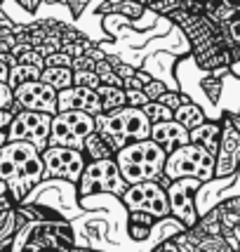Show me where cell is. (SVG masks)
Returning a JSON list of instances; mask_svg holds the SVG:
<instances>
[{
  "instance_id": "6da1fadb",
  "label": "cell",
  "mask_w": 240,
  "mask_h": 252,
  "mask_svg": "<svg viewBox=\"0 0 240 252\" xmlns=\"http://www.w3.org/2000/svg\"><path fill=\"white\" fill-rule=\"evenodd\" d=\"M0 175L10 184L12 196L22 203L33 184L45 177L43 151L31 142H7L2 144Z\"/></svg>"
},
{
  "instance_id": "7a4b0ae2",
  "label": "cell",
  "mask_w": 240,
  "mask_h": 252,
  "mask_svg": "<svg viewBox=\"0 0 240 252\" xmlns=\"http://www.w3.org/2000/svg\"><path fill=\"white\" fill-rule=\"evenodd\" d=\"M116 160L120 165L122 177L130 184H139V182H151V179H160L165 175V163H167V151H165L155 139H137L122 146Z\"/></svg>"
},
{
  "instance_id": "3957f363",
  "label": "cell",
  "mask_w": 240,
  "mask_h": 252,
  "mask_svg": "<svg viewBox=\"0 0 240 252\" xmlns=\"http://www.w3.org/2000/svg\"><path fill=\"white\" fill-rule=\"evenodd\" d=\"M97 130L109 139L113 151L118 154L122 146L137 139H149L153 130V121L146 116L142 106H122L111 113H99L97 116Z\"/></svg>"
},
{
  "instance_id": "277c9868",
  "label": "cell",
  "mask_w": 240,
  "mask_h": 252,
  "mask_svg": "<svg viewBox=\"0 0 240 252\" xmlns=\"http://www.w3.org/2000/svg\"><path fill=\"white\" fill-rule=\"evenodd\" d=\"M165 175L170 179L198 177L203 182H210L217 177V156L208 151L203 144L188 142L170 154L167 163H165Z\"/></svg>"
},
{
  "instance_id": "5b68a950",
  "label": "cell",
  "mask_w": 240,
  "mask_h": 252,
  "mask_svg": "<svg viewBox=\"0 0 240 252\" xmlns=\"http://www.w3.org/2000/svg\"><path fill=\"white\" fill-rule=\"evenodd\" d=\"M92 132H97V116L80 109L59 111L52 118L50 144H55V146H73V149H83L85 151V139Z\"/></svg>"
},
{
  "instance_id": "8992f818",
  "label": "cell",
  "mask_w": 240,
  "mask_h": 252,
  "mask_svg": "<svg viewBox=\"0 0 240 252\" xmlns=\"http://www.w3.org/2000/svg\"><path fill=\"white\" fill-rule=\"evenodd\" d=\"M52 113L47 111H31L22 109L10 127L2 130V144L7 142H31L40 151L50 146V134H52Z\"/></svg>"
},
{
  "instance_id": "52a82bcc",
  "label": "cell",
  "mask_w": 240,
  "mask_h": 252,
  "mask_svg": "<svg viewBox=\"0 0 240 252\" xmlns=\"http://www.w3.org/2000/svg\"><path fill=\"white\" fill-rule=\"evenodd\" d=\"M127 187H130V182L122 177L118 160L116 158H101V160L88 163L85 172L80 177L78 193H80V198H88L92 191H104V193L122 196L127 191Z\"/></svg>"
},
{
  "instance_id": "ba28073f",
  "label": "cell",
  "mask_w": 240,
  "mask_h": 252,
  "mask_svg": "<svg viewBox=\"0 0 240 252\" xmlns=\"http://www.w3.org/2000/svg\"><path fill=\"white\" fill-rule=\"evenodd\" d=\"M122 205L134 212V210H142V212H151L153 217H167L170 215V193L167 189L158 182V179H151V182H139V184H130L127 191L120 196Z\"/></svg>"
},
{
  "instance_id": "9c48e42d",
  "label": "cell",
  "mask_w": 240,
  "mask_h": 252,
  "mask_svg": "<svg viewBox=\"0 0 240 252\" xmlns=\"http://www.w3.org/2000/svg\"><path fill=\"white\" fill-rule=\"evenodd\" d=\"M45 158V175L55 177V179H64V182H80V177L88 167L85 160V151L83 149H73V146H55L50 144L43 151Z\"/></svg>"
},
{
  "instance_id": "30bf717a",
  "label": "cell",
  "mask_w": 240,
  "mask_h": 252,
  "mask_svg": "<svg viewBox=\"0 0 240 252\" xmlns=\"http://www.w3.org/2000/svg\"><path fill=\"white\" fill-rule=\"evenodd\" d=\"M198 189H203V179L198 177H179V179H172V184L167 187L172 215L184 221L188 229L200 221V212H198L196 196H193Z\"/></svg>"
},
{
  "instance_id": "8fae6325",
  "label": "cell",
  "mask_w": 240,
  "mask_h": 252,
  "mask_svg": "<svg viewBox=\"0 0 240 252\" xmlns=\"http://www.w3.org/2000/svg\"><path fill=\"white\" fill-rule=\"evenodd\" d=\"M17 101L22 109L31 111H47V113H59V90L52 88L45 80H29L19 88H14Z\"/></svg>"
},
{
  "instance_id": "7c38bea8",
  "label": "cell",
  "mask_w": 240,
  "mask_h": 252,
  "mask_svg": "<svg viewBox=\"0 0 240 252\" xmlns=\"http://www.w3.org/2000/svg\"><path fill=\"white\" fill-rule=\"evenodd\" d=\"M240 167V130L233 121L224 123V134L217 151V177H233Z\"/></svg>"
},
{
  "instance_id": "4fadbf2b",
  "label": "cell",
  "mask_w": 240,
  "mask_h": 252,
  "mask_svg": "<svg viewBox=\"0 0 240 252\" xmlns=\"http://www.w3.org/2000/svg\"><path fill=\"white\" fill-rule=\"evenodd\" d=\"M68 109H80L88 111L92 116L104 113V104L99 97L97 88H88V85H71L66 90H59V111Z\"/></svg>"
},
{
  "instance_id": "5bb4252c",
  "label": "cell",
  "mask_w": 240,
  "mask_h": 252,
  "mask_svg": "<svg viewBox=\"0 0 240 252\" xmlns=\"http://www.w3.org/2000/svg\"><path fill=\"white\" fill-rule=\"evenodd\" d=\"M151 139H155L167 154H172L175 149H179V146H184V144L191 142V130L186 127L184 123L177 121V118L163 121V123H153Z\"/></svg>"
},
{
  "instance_id": "9a60e30c",
  "label": "cell",
  "mask_w": 240,
  "mask_h": 252,
  "mask_svg": "<svg viewBox=\"0 0 240 252\" xmlns=\"http://www.w3.org/2000/svg\"><path fill=\"white\" fill-rule=\"evenodd\" d=\"M221 134H224V125H219V123H203V125H198L191 130V142L196 144H203L208 151L217 156L219 151V144H221Z\"/></svg>"
},
{
  "instance_id": "2e32d148",
  "label": "cell",
  "mask_w": 240,
  "mask_h": 252,
  "mask_svg": "<svg viewBox=\"0 0 240 252\" xmlns=\"http://www.w3.org/2000/svg\"><path fill=\"white\" fill-rule=\"evenodd\" d=\"M97 90H99V97H101V104H104V113H111V111H118L122 106H127V92H125L122 85L101 83Z\"/></svg>"
},
{
  "instance_id": "e0dca14e",
  "label": "cell",
  "mask_w": 240,
  "mask_h": 252,
  "mask_svg": "<svg viewBox=\"0 0 240 252\" xmlns=\"http://www.w3.org/2000/svg\"><path fill=\"white\" fill-rule=\"evenodd\" d=\"M73 76H76L73 66H45L40 80L50 83L57 90H66V88H71V85H76Z\"/></svg>"
},
{
  "instance_id": "ac0fdd59",
  "label": "cell",
  "mask_w": 240,
  "mask_h": 252,
  "mask_svg": "<svg viewBox=\"0 0 240 252\" xmlns=\"http://www.w3.org/2000/svg\"><path fill=\"white\" fill-rule=\"evenodd\" d=\"M85 154L92 160H101V158H116V151L109 144V139L101 134V132H92L88 139H85Z\"/></svg>"
},
{
  "instance_id": "d6986e66",
  "label": "cell",
  "mask_w": 240,
  "mask_h": 252,
  "mask_svg": "<svg viewBox=\"0 0 240 252\" xmlns=\"http://www.w3.org/2000/svg\"><path fill=\"white\" fill-rule=\"evenodd\" d=\"M40 76H43V66L24 64V62H19V64L12 66L10 80H7V83H10L12 88H19V85L29 83V80H40Z\"/></svg>"
},
{
  "instance_id": "ffe728a7",
  "label": "cell",
  "mask_w": 240,
  "mask_h": 252,
  "mask_svg": "<svg viewBox=\"0 0 240 252\" xmlns=\"http://www.w3.org/2000/svg\"><path fill=\"white\" fill-rule=\"evenodd\" d=\"M175 118L179 123H184L188 130H193V127H198V125L205 123V113H203V109H200L198 104H193L191 99H186L184 104L175 111Z\"/></svg>"
},
{
  "instance_id": "44dd1931",
  "label": "cell",
  "mask_w": 240,
  "mask_h": 252,
  "mask_svg": "<svg viewBox=\"0 0 240 252\" xmlns=\"http://www.w3.org/2000/svg\"><path fill=\"white\" fill-rule=\"evenodd\" d=\"M142 109L146 111V116H149L153 123H163V121H172V118H175V109H170L160 99H151Z\"/></svg>"
},
{
  "instance_id": "7402d4cb",
  "label": "cell",
  "mask_w": 240,
  "mask_h": 252,
  "mask_svg": "<svg viewBox=\"0 0 240 252\" xmlns=\"http://www.w3.org/2000/svg\"><path fill=\"white\" fill-rule=\"evenodd\" d=\"M76 85H88V88H99L101 85V76H99L94 68H83V71H76Z\"/></svg>"
},
{
  "instance_id": "603a6c76",
  "label": "cell",
  "mask_w": 240,
  "mask_h": 252,
  "mask_svg": "<svg viewBox=\"0 0 240 252\" xmlns=\"http://www.w3.org/2000/svg\"><path fill=\"white\" fill-rule=\"evenodd\" d=\"M125 92H127V104L130 106H146L151 101V97L146 94L144 88H125Z\"/></svg>"
},
{
  "instance_id": "cb8c5ba5",
  "label": "cell",
  "mask_w": 240,
  "mask_h": 252,
  "mask_svg": "<svg viewBox=\"0 0 240 252\" xmlns=\"http://www.w3.org/2000/svg\"><path fill=\"white\" fill-rule=\"evenodd\" d=\"M144 90H146V94H149L151 99H160L165 92L170 90V85L163 83V80H155V78H153L151 83H146V85H144Z\"/></svg>"
},
{
  "instance_id": "d4e9b609",
  "label": "cell",
  "mask_w": 240,
  "mask_h": 252,
  "mask_svg": "<svg viewBox=\"0 0 240 252\" xmlns=\"http://www.w3.org/2000/svg\"><path fill=\"white\" fill-rule=\"evenodd\" d=\"M45 66H73V57L64 52V50H59V52L47 55V64Z\"/></svg>"
},
{
  "instance_id": "484cf974",
  "label": "cell",
  "mask_w": 240,
  "mask_h": 252,
  "mask_svg": "<svg viewBox=\"0 0 240 252\" xmlns=\"http://www.w3.org/2000/svg\"><path fill=\"white\" fill-rule=\"evenodd\" d=\"M17 2H19V5H22V7H26V10H35V7H38V2H40V0H17Z\"/></svg>"
}]
</instances>
